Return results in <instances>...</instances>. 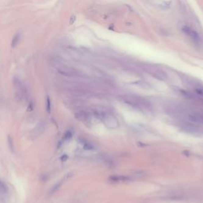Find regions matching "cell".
I'll list each match as a JSON object with an SVG mask.
<instances>
[{"mask_svg":"<svg viewBox=\"0 0 203 203\" xmlns=\"http://www.w3.org/2000/svg\"><path fill=\"white\" fill-rule=\"evenodd\" d=\"M181 30L186 37L191 42L194 47L198 48H201L203 47V38L200 34L191 27V26L184 24L181 26Z\"/></svg>","mask_w":203,"mask_h":203,"instance_id":"1","label":"cell"},{"mask_svg":"<svg viewBox=\"0 0 203 203\" xmlns=\"http://www.w3.org/2000/svg\"><path fill=\"white\" fill-rule=\"evenodd\" d=\"M13 85H14V94L17 100L19 102L25 101L28 98L29 93L27 88L23 84V82L18 77H14L13 80Z\"/></svg>","mask_w":203,"mask_h":203,"instance_id":"2","label":"cell"},{"mask_svg":"<svg viewBox=\"0 0 203 203\" xmlns=\"http://www.w3.org/2000/svg\"><path fill=\"white\" fill-rule=\"evenodd\" d=\"M58 72L61 74L62 76H67V77H81L82 76V74L80 72H78L77 70L69 68V67H65V66L58 68Z\"/></svg>","mask_w":203,"mask_h":203,"instance_id":"3","label":"cell"},{"mask_svg":"<svg viewBox=\"0 0 203 203\" xmlns=\"http://www.w3.org/2000/svg\"><path fill=\"white\" fill-rule=\"evenodd\" d=\"M103 120L105 124H106V126L107 127L110 128V129H115V128L118 126V120L116 119L114 117H113V116L106 114V115L104 116Z\"/></svg>","mask_w":203,"mask_h":203,"instance_id":"4","label":"cell"},{"mask_svg":"<svg viewBox=\"0 0 203 203\" xmlns=\"http://www.w3.org/2000/svg\"><path fill=\"white\" fill-rule=\"evenodd\" d=\"M75 116L77 119L80 120L82 122H87L90 119L89 113L84 110H76V112L75 113Z\"/></svg>","mask_w":203,"mask_h":203,"instance_id":"5","label":"cell"},{"mask_svg":"<svg viewBox=\"0 0 203 203\" xmlns=\"http://www.w3.org/2000/svg\"><path fill=\"white\" fill-rule=\"evenodd\" d=\"M20 41V34H16L14 36L12 39V41H11V46H12V48H15L17 45H18V42Z\"/></svg>","mask_w":203,"mask_h":203,"instance_id":"6","label":"cell"},{"mask_svg":"<svg viewBox=\"0 0 203 203\" xmlns=\"http://www.w3.org/2000/svg\"><path fill=\"white\" fill-rule=\"evenodd\" d=\"M46 110L48 111V113H50L51 110H52V102H51V100H50V98L48 96H47V100H46Z\"/></svg>","mask_w":203,"mask_h":203,"instance_id":"7","label":"cell"},{"mask_svg":"<svg viewBox=\"0 0 203 203\" xmlns=\"http://www.w3.org/2000/svg\"><path fill=\"white\" fill-rule=\"evenodd\" d=\"M6 191H7V188H6V184L0 180V192L2 194H5Z\"/></svg>","mask_w":203,"mask_h":203,"instance_id":"8","label":"cell"},{"mask_svg":"<svg viewBox=\"0 0 203 203\" xmlns=\"http://www.w3.org/2000/svg\"><path fill=\"white\" fill-rule=\"evenodd\" d=\"M62 183H57L56 184H55V185L53 186V187H52V189H51V191H50V193H55L56 191H57L59 188L60 187V186H61Z\"/></svg>","mask_w":203,"mask_h":203,"instance_id":"9","label":"cell"},{"mask_svg":"<svg viewBox=\"0 0 203 203\" xmlns=\"http://www.w3.org/2000/svg\"><path fill=\"white\" fill-rule=\"evenodd\" d=\"M7 142H8V145H9V148H10V149L11 150V151H14V144H13V139L11 138L10 136H9L8 137Z\"/></svg>","mask_w":203,"mask_h":203,"instance_id":"10","label":"cell"},{"mask_svg":"<svg viewBox=\"0 0 203 203\" xmlns=\"http://www.w3.org/2000/svg\"><path fill=\"white\" fill-rule=\"evenodd\" d=\"M65 137H66L65 138H71V137H72V134H71L70 132H68V133L66 134Z\"/></svg>","mask_w":203,"mask_h":203,"instance_id":"11","label":"cell"},{"mask_svg":"<svg viewBox=\"0 0 203 203\" xmlns=\"http://www.w3.org/2000/svg\"><path fill=\"white\" fill-rule=\"evenodd\" d=\"M67 159H68V156H67L66 155H64V156H62V158H61V159L63 160V161H65Z\"/></svg>","mask_w":203,"mask_h":203,"instance_id":"12","label":"cell"}]
</instances>
